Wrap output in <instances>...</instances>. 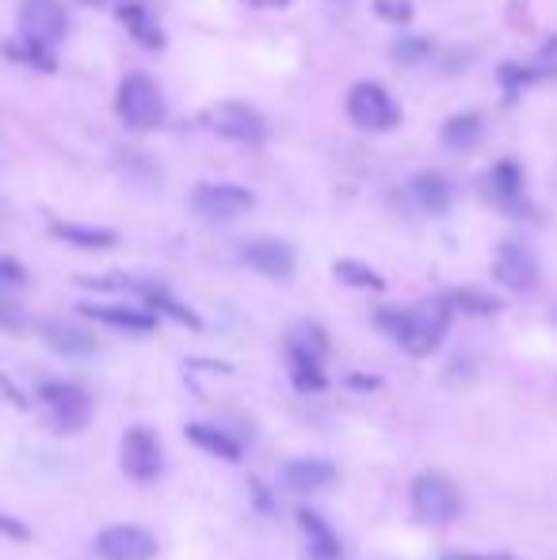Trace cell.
<instances>
[{"mask_svg": "<svg viewBox=\"0 0 557 560\" xmlns=\"http://www.w3.org/2000/svg\"><path fill=\"white\" fill-rule=\"evenodd\" d=\"M408 500H413V511L431 526H447L462 515L466 500H462L459 485L443 473H420L408 488Z\"/></svg>", "mask_w": 557, "mask_h": 560, "instance_id": "3957f363", "label": "cell"}, {"mask_svg": "<svg viewBox=\"0 0 557 560\" xmlns=\"http://www.w3.org/2000/svg\"><path fill=\"white\" fill-rule=\"evenodd\" d=\"M485 138V119L477 111H459L439 127V142L451 153H470Z\"/></svg>", "mask_w": 557, "mask_h": 560, "instance_id": "ffe728a7", "label": "cell"}, {"mask_svg": "<svg viewBox=\"0 0 557 560\" xmlns=\"http://www.w3.org/2000/svg\"><path fill=\"white\" fill-rule=\"evenodd\" d=\"M485 191L497 206H505L508 214H523L528 210V180H523V168L512 157L497 160V165L485 172Z\"/></svg>", "mask_w": 557, "mask_h": 560, "instance_id": "5bb4252c", "label": "cell"}, {"mask_svg": "<svg viewBox=\"0 0 557 560\" xmlns=\"http://www.w3.org/2000/svg\"><path fill=\"white\" fill-rule=\"evenodd\" d=\"M405 202L424 217H439L454 206V183L443 172H420L405 183Z\"/></svg>", "mask_w": 557, "mask_h": 560, "instance_id": "4fadbf2b", "label": "cell"}, {"mask_svg": "<svg viewBox=\"0 0 557 560\" xmlns=\"http://www.w3.org/2000/svg\"><path fill=\"white\" fill-rule=\"evenodd\" d=\"M203 127L211 130V134L226 138V142H237V145H260L268 138V127H264V119H260L257 107L237 104V99L206 107Z\"/></svg>", "mask_w": 557, "mask_h": 560, "instance_id": "5b68a950", "label": "cell"}, {"mask_svg": "<svg viewBox=\"0 0 557 560\" xmlns=\"http://www.w3.org/2000/svg\"><path fill=\"white\" fill-rule=\"evenodd\" d=\"M298 523L306 531V549H309V560H344V546H340V534L324 523L317 511L301 508L298 511Z\"/></svg>", "mask_w": 557, "mask_h": 560, "instance_id": "d6986e66", "label": "cell"}, {"mask_svg": "<svg viewBox=\"0 0 557 560\" xmlns=\"http://www.w3.org/2000/svg\"><path fill=\"white\" fill-rule=\"evenodd\" d=\"M332 275H336L344 286H355V290H386V278L359 260H340L336 267H332Z\"/></svg>", "mask_w": 557, "mask_h": 560, "instance_id": "d4e9b609", "label": "cell"}, {"mask_svg": "<svg viewBox=\"0 0 557 560\" xmlns=\"http://www.w3.org/2000/svg\"><path fill=\"white\" fill-rule=\"evenodd\" d=\"M76 4H107V0H76Z\"/></svg>", "mask_w": 557, "mask_h": 560, "instance_id": "74e56055", "label": "cell"}, {"mask_svg": "<svg viewBox=\"0 0 557 560\" xmlns=\"http://www.w3.org/2000/svg\"><path fill=\"white\" fill-rule=\"evenodd\" d=\"M81 313L88 321L111 324L119 332H134V336H150L157 329V313L153 309H138V306H99V301H84Z\"/></svg>", "mask_w": 557, "mask_h": 560, "instance_id": "e0dca14e", "label": "cell"}, {"mask_svg": "<svg viewBox=\"0 0 557 560\" xmlns=\"http://www.w3.org/2000/svg\"><path fill=\"white\" fill-rule=\"evenodd\" d=\"M27 286V271H23L20 260L12 255H0V294H15Z\"/></svg>", "mask_w": 557, "mask_h": 560, "instance_id": "f546056e", "label": "cell"}, {"mask_svg": "<svg viewBox=\"0 0 557 560\" xmlns=\"http://www.w3.org/2000/svg\"><path fill=\"white\" fill-rule=\"evenodd\" d=\"M115 15H119V23L127 27V35L134 38L138 46H145V50H161V46H165V27H161L157 15H153L142 0H122V4L115 8Z\"/></svg>", "mask_w": 557, "mask_h": 560, "instance_id": "ac0fdd59", "label": "cell"}, {"mask_svg": "<svg viewBox=\"0 0 557 560\" xmlns=\"http://www.w3.org/2000/svg\"><path fill=\"white\" fill-rule=\"evenodd\" d=\"M347 119L359 130H375V134H386L401 122V107L398 99L390 96V88L378 81H359L347 92Z\"/></svg>", "mask_w": 557, "mask_h": 560, "instance_id": "277c9868", "label": "cell"}, {"mask_svg": "<svg viewBox=\"0 0 557 560\" xmlns=\"http://www.w3.org/2000/svg\"><path fill=\"white\" fill-rule=\"evenodd\" d=\"M50 233L66 245L81 248V252H104V248L119 245V233L115 229H99V225H76V222H54Z\"/></svg>", "mask_w": 557, "mask_h": 560, "instance_id": "44dd1931", "label": "cell"}, {"mask_svg": "<svg viewBox=\"0 0 557 560\" xmlns=\"http://www.w3.org/2000/svg\"><path fill=\"white\" fill-rule=\"evenodd\" d=\"M4 53H8V58H15V61H23V65L54 69V58H50V53H46V46L31 43V38H23V35H20V43L4 46Z\"/></svg>", "mask_w": 557, "mask_h": 560, "instance_id": "f1b7e54d", "label": "cell"}, {"mask_svg": "<svg viewBox=\"0 0 557 560\" xmlns=\"http://www.w3.org/2000/svg\"><path fill=\"white\" fill-rule=\"evenodd\" d=\"M286 367H291L294 389H301V393H321L324 389V370H321V359H317V355L286 347Z\"/></svg>", "mask_w": 557, "mask_h": 560, "instance_id": "603a6c76", "label": "cell"}, {"mask_svg": "<svg viewBox=\"0 0 557 560\" xmlns=\"http://www.w3.org/2000/svg\"><path fill=\"white\" fill-rule=\"evenodd\" d=\"M241 260L249 263L252 271L268 275V278H291L294 275V263H298V255H294V248L286 245V240H278V237H257V240H249V245L241 248Z\"/></svg>", "mask_w": 557, "mask_h": 560, "instance_id": "2e32d148", "label": "cell"}, {"mask_svg": "<svg viewBox=\"0 0 557 560\" xmlns=\"http://www.w3.org/2000/svg\"><path fill=\"white\" fill-rule=\"evenodd\" d=\"M23 309L12 301V294H0V329H20Z\"/></svg>", "mask_w": 557, "mask_h": 560, "instance_id": "d6a6232c", "label": "cell"}, {"mask_svg": "<svg viewBox=\"0 0 557 560\" xmlns=\"http://www.w3.org/2000/svg\"><path fill=\"white\" fill-rule=\"evenodd\" d=\"M249 4H257V8H283L286 0H249Z\"/></svg>", "mask_w": 557, "mask_h": 560, "instance_id": "e575fe53", "label": "cell"}, {"mask_svg": "<svg viewBox=\"0 0 557 560\" xmlns=\"http://www.w3.org/2000/svg\"><path fill=\"white\" fill-rule=\"evenodd\" d=\"M257 206V194L241 183H199L191 191V210H195L203 222H237L241 214Z\"/></svg>", "mask_w": 557, "mask_h": 560, "instance_id": "8992f818", "label": "cell"}, {"mask_svg": "<svg viewBox=\"0 0 557 560\" xmlns=\"http://www.w3.org/2000/svg\"><path fill=\"white\" fill-rule=\"evenodd\" d=\"M538 69H523V65H512V61H508V65H500V81H505V88L508 92H520L523 84H531V81H538Z\"/></svg>", "mask_w": 557, "mask_h": 560, "instance_id": "4dcf8cb0", "label": "cell"}, {"mask_svg": "<svg viewBox=\"0 0 557 560\" xmlns=\"http://www.w3.org/2000/svg\"><path fill=\"white\" fill-rule=\"evenodd\" d=\"M454 560H508V557H454Z\"/></svg>", "mask_w": 557, "mask_h": 560, "instance_id": "8d00e7d4", "label": "cell"}, {"mask_svg": "<svg viewBox=\"0 0 557 560\" xmlns=\"http://www.w3.org/2000/svg\"><path fill=\"white\" fill-rule=\"evenodd\" d=\"M96 553L104 560H153L157 557V538L145 526H107L96 538Z\"/></svg>", "mask_w": 557, "mask_h": 560, "instance_id": "8fae6325", "label": "cell"}, {"mask_svg": "<svg viewBox=\"0 0 557 560\" xmlns=\"http://www.w3.org/2000/svg\"><path fill=\"white\" fill-rule=\"evenodd\" d=\"M375 12L382 15V20H390V23H408V20H413V8H408L405 0H375Z\"/></svg>", "mask_w": 557, "mask_h": 560, "instance_id": "1f68e13d", "label": "cell"}, {"mask_svg": "<svg viewBox=\"0 0 557 560\" xmlns=\"http://www.w3.org/2000/svg\"><path fill=\"white\" fill-rule=\"evenodd\" d=\"M286 347H294V352H306V355H317V359H324V347H329V339H324V332L317 329V324H298V329L286 336Z\"/></svg>", "mask_w": 557, "mask_h": 560, "instance_id": "484cf974", "label": "cell"}, {"mask_svg": "<svg viewBox=\"0 0 557 560\" xmlns=\"http://www.w3.org/2000/svg\"><path fill=\"white\" fill-rule=\"evenodd\" d=\"M122 469L138 485H150V480L161 477V469H165V446H161V439L150 427H130L122 434Z\"/></svg>", "mask_w": 557, "mask_h": 560, "instance_id": "52a82bcc", "label": "cell"}, {"mask_svg": "<svg viewBox=\"0 0 557 560\" xmlns=\"http://www.w3.org/2000/svg\"><path fill=\"white\" fill-rule=\"evenodd\" d=\"M115 115L127 130L134 134H145V130L161 127L165 119V96H161L157 81L145 73H127L119 81V92H115Z\"/></svg>", "mask_w": 557, "mask_h": 560, "instance_id": "7a4b0ae2", "label": "cell"}, {"mask_svg": "<svg viewBox=\"0 0 557 560\" xmlns=\"http://www.w3.org/2000/svg\"><path fill=\"white\" fill-rule=\"evenodd\" d=\"M66 8L58 0H23L20 4V35L38 46H54L66 38Z\"/></svg>", "mask_w": 557, "mask_h": 560, "instance_id": "30bf717a", "label": "cell"}, {"mask_svg": "<svg viewBox=\"0 0 557 560\" xmlns=\"http://www.w3.org/2000/svg\"><path fill=\"white\" fill-rule=\"evenodd\" d=\"M546 53H550V58H557V35L550 38V43H546Z\"/></svg>", "mask_w": 557, "mask_h": 560, "instance_id": "d590c367", "label": "cell"}, {"mask_svg": "<svg viewBox=\"0 0 557 560\" xmlns=\"http://www.w3.org/2000/svg\"><path fill=\"white\" fill-rule=\"evenodd\" d=\"M0 534L12 538V541H31V526L20 523V519H12V515H0Z\"/></svg>", "mask_w": 557, "mask_h": 560, "instance_id": "836d02e7", "label": "cell"}, {"mask_svg": "<svg viewBox=\"0 0 557 560\" xmlns=\"http://www.w3.org/2000/svg\"><path fill=\"white\" fill-rule=\"evenodd\" d=\"M188 439L195 442L203 454L222 457V462H241L237 439H229L226 431H218V427H211V424H188Z\"/></svg>", "mask_w": 557, "mask_h": 560, "instance_id": "7402d4cb", "label": "cell"}, {"mask_svg": "<svg viewBox=\"0 0 557 560\" xmlns=\"http://www.w3.org/2000/svg\"><path fill=\"white\" fill-rule=\"evenodd\" d=\"M138 290H142V298H145V306L153 309V313H165V317H173V321H180V324H188V329H203V324H199V317L191 313L188 306H180V301L173 298V294L165 290V286H138Z\"/></svg>", "mask_w": 557, "mask_h": 560, "instance_id": "cb8c5ba5", "label": "cell"}, {"mask_svg": "<svg viewBox=\"0 0 557 560\" xmlns=\"http://www.w3.org/2000/svg\"><path fill=\"white\" fill-rule=\"evenodd\" d=\"M493 278H497L505 290H515V294H528L538 286V260L528 245L520 240H505L493 255Z\"/></svg>", "mask_w": 557, "mask_h": 560, "instance_id": "ba28073f", "label": "cell"}, {"mask_svg": "<svg viewBox=\"0 0 557 560\" xmlns=\"http://www.w3.org/2000/svg\"><path fill=\"white\" fill-rule=\"evenodd\" d=\"M38 336L54 355H66V359H88V355L99 352V339L84 324L54 321L50 317V321H38Z\"/></svg>", "mask_w": 557, "mask_h": 560, "instance_id": "9a60e30c", "label": "cell"}, {"mask_svg": "<svg viewBox=\"0 0 557 560\" xmlns=\"http://www.w3.org/2000/svg\"><path fill=\"white\" fill-rule=\"evenodd\" d=\"M390 53H393V61H401V65H420V61L431 53V43L420 35H401Z\"/></svg>", "mask_w": 557, "mask_h": 560, "instance_id": "83f0119b", "label": "cell"}, {"mask_svg": "<svg viewBox=\"0 0 557 560\" xmlns=\"http://www.w3.org/2000/svg\"><path fill=\"white\" fill-rule=\"evenodd\" d=\"M336 477H340L336 465L324 462V457H291V462H283V469H278V485L298 496L324 492V488L336 485Z\"/></svg>", "mask_w": 557, "mask_h": 560, "instance_id": "7c38bea8", "label": "cell"}, {"mask_svg": "<svg viewBox=\"0 0 557 560\" xmlns=\"http://www.w3.org/2000/svg\"><path fill=\"white\" fill-rule=\"evenodd\" d=\"M38 401H43L46 412H50L61 427H69V431L84 427L92 416V396L84 393L81 385H73V381H46V385L38 389Z\"/></svg>", "mask_w": 557, "mask_h": 560, "instance_id": "9c48e42d", "label": "cell"}, {"mask_svg": "<svg viewBox=\"0 0 557 560\" xmlns=\"http://www.w3.org/2000/svg\"><path fill=\"white\" fill-rule=\"evenodd\" d=\"M447 306L462 309V313H497L500 301L482 290H454V294H447Z\"/></svg>", "mask_w": 557, "mask_h": 560, "instance_id": "4316f807", "label": "cell"}, {"mask_svg": "<svg viewBox=\"0 0 557 560\" xmlns=\"http://www.w3.org/2000/svg\"><path fill=\"white\" fill-rule=\"evenodd\" d=\"M378 324H382L413 359H424V355H431L443 344L447 324H451V306H447V298H439L416 309H382Z\"/></svg>", "mask_w": 557, "mask_h": 560, "instance_id": "6da1fadb", "label": "cell"}]
</instances>
